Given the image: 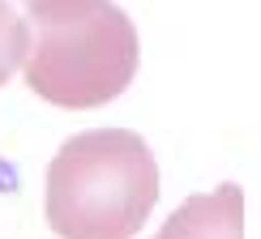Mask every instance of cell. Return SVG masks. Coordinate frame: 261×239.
<instances>
[{"mask_svg":"<svg viewBox=\"0 0 261 239\" xmlns=\"http://www.w3.org/2000/svg\"><path fill=\"white\" fill-rule=\"evenodd\" d=\"M21 69L43 103L90 111L133 81L137 30L112 0H30Z\"/></svg>","mask_w":261,"mask_h":239,"instance_id":"obj_1","label":"cell"},{"mask_svg":"<svg viewBox=\"0 0 261 239\" xmlns=\"http://www.w3.org/2000/svg\"><path fill=\"white\" fill-rule=\"evenodd\" d=\"M159 201V162L128 128L69 137L47 167V226L60 239H133Z\"/></svg>","mask_w":261,"mask_h":239,"instance_id":"obj_2","label":"cell"},{"mask_svg":"<svg viewBox=\"0 0 261 239\" xmlns=\"http://www.w3.org/2000/svg\"><path fill=\"white\" fill-rule=\"evenodd\" d=\"M154 239H248L244 235V192L223 184L214 192H197L163 222Z\"/></svg>","mask_w":261,"mask_h":239,"instance_id":"obj_3","label":"cell"},{"mask_svg":"<svg viewBox=\"0 0 261 239\" xmlns=\"http://www.w3.org/2000/svg\"><path fill=\"white\" fill-rule=\"evenodd\" d=\"M21 56H26V17H17L13 9L0 0V85L13 77Z\"/></svg>","mask_w":261,"mask_h":239,"instance_id":"obj_4","label":"cell"}]
</instances>
